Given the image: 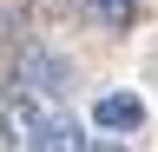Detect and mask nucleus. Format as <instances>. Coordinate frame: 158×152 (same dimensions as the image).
<instances>
[{
  "label": "nucleus",
  "mask_w": 158,
  "mask_h": 152,
  "mask_svg": "<svg viewBox=\"0 0 158 152\" xmlns=\"http://www.w3.org/2000/svg\"><path fill=\"white\" fill-rule=\"evenodd\" d=\"M66 80H73V66L59 60L53 46H27L20 53V66H13V86H20V99H59V93H66Z\"/></svg>",
  "instance_id": "nucleus-1"
},
{
  "label": "nucleus",
  "mask_w": 158,
  "mask_h": 152,
  "mask_svg": "<svg viewBox=\"0 0 158 152\" xmlns=\"http://www.w3.org/2000/svg\"><path fill=\"white\" fill-rule=\"evenodd\" d=\"M33 152H92V145H86V132H79L73 119L46 112V119H40V145H33Z\"/></svg>",
  "instance_id": "nucleus-4"
},
{
  "label": "nucleus",
  "mask_w": 158,
  "mask_h": 152,
  "mask_svg": "<svg viewBox=\"0 0 158 152\" xmlns=\"http://www.w3.org/2000/svg\"><path fill=\"white\" fill-rule=\"evenodd\" d=\"M92 152H118V145H92Z\"/></svg>",
  "instance_id": "nucleus-6"
},
{
  "label": "nucleus",
  "mask_w": 158,
  "mask_h": 152,
  "mask_svg": "<svg viewBox=\"0 0 158 152\" xmlns=\"http://www.w3.org/2000/svg\"><path fill=\"white\" fill-rule=\"evenodd\" d=\"M92 13H99V20H106V27H132V0H92Z\"/></svg>",
  "instance_id": "nucleus-5"
},
{
  "label": "nucleus",
  "mask_w": 158,
  "mask_h": 152,
  "mask_svg": "<svg viewBox=\"0 0 158 152\" xmlns=\"http://www.w3.org/2000/svg\"><path fill=\"white\" fill-rule=\"evenodd\" d=\"M40 119H46V112H40L33 99H20V93L0 99V132H7L13 152H33V145H40Z\"/></svg>",
  "instance_id": "nucleus-2"
},
{
  "label": "nucleus",
  "mask_w": 158,
  "mask_h": 152,
  "mask_svg": "<svg viewBox=\"0 0 158 152\" xmlns=\"http://www.w3.org/2000/svg\"><path fill=\"white\" fill-rule=\"evenodd\" d=\"M92 126L99 132H138L145 126V106H138L132 93H99L92 99Z\"/></svg>",
  "instance_id": "nucleus-3"
}]
</instances>
